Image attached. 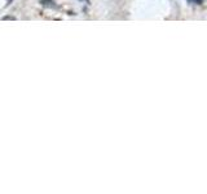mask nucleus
I'll use <instances>...</instances> for the list:
<instances>
[{
	"instance_id": "nucleus-1",
	"label": "nucleus",
	"mask_w": 207,
	"mask_h": 194,
	"mask_svg": "<svg viewBox=\"0 0 207 194\" xmlns=\"http://www.w3.org/2000/svg\"><path fill=\"white\" fill-rule=\"evenodd\" d=\"M42 4L44 5V7H49V8H56L57 5L54 4V2L52 0H42Z\"/></svg>"
},
{
	"instance_id": "nucleus-2",
	"label": "nucleus",
	"mask_w": 207,
	"mask_h": 194,
	"mask_svg": "<svg viewBox=\"0 0 207 194\" xmlns=\"http://www.w3.org/2000/svg\"><path fill=\"white\" fill-rule=\"evenodd\" d=\"M189 3H194V4H202V0H188Z\"/></svg>"
}]
</instances>
